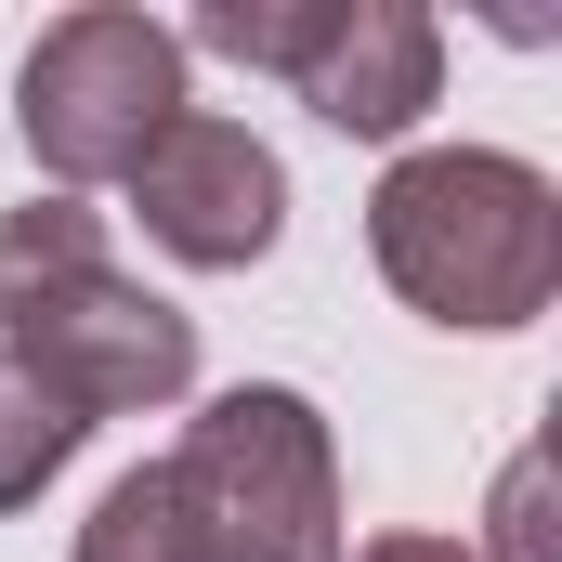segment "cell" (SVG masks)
Listing matches in <instances>:
<instances>
[{
  "instance_id": "cell-1",
  "label": "cell",
  "mask_w": 562,
  "mask_h": 562,
  "mask_svg": "<svg viewBox=\"0 0 562 562\" xmlns=\"http://www.w3.org/2000/svg\"><path fill=\"white\" fill-rule=\"evenodd\" d=\"M0 367H26L66 419H144L196 393V314L105 262L92 196L0 210Z\"/></svg>"
},
{
  "instance_id": "cell-2",
  "label": "cell",
  "mask_w": 562,
  "mask_h": 562,
  "mask_svg": "<svg viewBox=\"0 0 562 562\" xmlns=\"http://www.w3.org/2000/svg\"><path fill=\"white\" fill-rule=\"evenodd\" d=\"M367 249L431 327H537L562 301V183L510 144H406L367 196Z\"/></svg>"
},
{
  "instance_id": "cell-3",
  "label": "cell",
  "mask_w": 562,
  "mask_h": 562,
  "mask_svg": "<svg viewBox=\"0 0 562 562\" xmlns=\"http://www.w3.org/2000/svg\"><path fill=\"white\" fill-rule=\"evenodd\" d=\"M196 550L210 562H340V445H327V406L288 393V380H236L210 393L183 445L157 458Z\"/></svg>"
},
{
  "instance_id": "cell-4",
  "label": "cell",
  "mask_w": 562,
  "mask_h": 562,
  "mask_svg": "<svg viewBox=\"0 0 562 562\" xmlns=\"http://www.w3.org/2000/svg\"><path fill=\"white\" fill-rule=\"evenodd\" d=\"M183 119V40L132 13V0H79L26 40V79H13V132L53 170V196H92V183H132V157Z\"/></svg>"
},
{
  "instance_id": "cell-5",
  "label": "cell",
  "mask_w": 562,
  "mask_h": 562,
  "mask_svg": "<svg viewBox=\"0 0 562 562\" xmlns=\"http://www.w3.org/2000/svg\"><path fill=\"white\" fill-rule=\"evenodd\" d=\"M132 210H144V236H157L170 262L249 276V262L288 236V170H276V144L249 132V119L183 105V119L132 157Z\"/></svg>"
},
{
  "instance_id": "cell-6",
  "label": "cell",
  "mask_w": 562,
  "mask_h": 562,
  "mask_svg": "<svg viewBox=\"0 0 562 562\" xmlns=\"http://www.w3.org/2000/svg\"><path fill=\"white\" fill-rule=\"evenodd\" d=\"M288 92L353 144H406L445 92V26L419 0H314V40H301Z\"/></svg>"
},
{
  "instance_id": "cell-7",
  "label": "cell",
  "mask_w": 562,
  "mask_h": 562,
  "mask_svg": "<svg viewBox=\"0 0 562 562\" xmlns=\"http://www.w3.org/2000/svg\"><path fill=\"white\" fill-rule=\"evenodd\" d=\"M66 562H210V550H196V524H183L170 471L144 458V471H119V484L92 497V524H79V550H66Z\"/></svg>"
},
{
  "instance_id": "cell-8",
  "label": "cell",
  "mask_w": 562,
  "mask_h": 562,
  "mask_svg": "<svg viewBox=\"0 0 562 562\" xmlns=\"http://www.w3.org/2000/svg\"><path fill=\"white\" fill-rule=\"evenodd\" d=\"M79 445H92V419H66L26 367H0V510H26V497H40Z\"/></svg>"
},
{
  "instance_id": "cell-9",
  "label": "cell",
  "mask_w": 562,
  "mask_h": 562,
  "mask_svg": "<svg viewBox=\"0 0 562 562\" xmlns=\"http://www.w3.org/2000/svg\"><path fill=\"white\" fill-rule=\"evenodd\" d=\"M170 40H196V53H223V66L288 79L301 40H314V0H196V26H170Z\"/></svg>"
},
{
  "instance_id": "cell-10",
  "label": "cell",
  "mask_w": 562,
  "mask_h": 562,
  "mask_svg": "<svg viewBox=\"0 0 562 562\" xmlns=\"http://www.w3.org/2000/svg\"><path fill=\"white\" fill-rule=\"evenodd\" d=\"M471 562H562V537H550V445H524L497 471V510H484V550Z\"/></svg>"
},
{
  "instance_id": "cell-11",
  "label": "cell",
  "mask_w": 562,
  "mask_h": 562,
  "mask_svg": "<svg viewBox=\"0 0 562 562\" xmlns=\"http://www.w3.org/2000/svg\"><path fill=\"white\" fill-rule=\"evenodd\" d=\"M353 562H471V550H458V537H419V524H406V537H367Z\"/></svg>"
}]
</instances>
